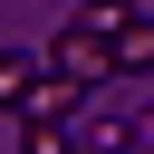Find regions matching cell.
Returning a JSON list of instances; mask_svg holds the SVG:
<instances>
[{"label": "cell", "mask_w": 154, "mask_h": 154, "mask_svg": "<svg viewBox=\"0 0 154 154\" xmlns=\"http://www.w3.org/2000/svg\"><path fill=\"white\" fill-rule=\"evenodd\" d=\"M48 67H67V77H77L87 96H96V87L116 77V48H106V29H87V19H67V29L48 38Z\"/></svg>", "instance_id": "1"}, {"label": "cell", "mask_w": 154, "mask_h": 154, "mask_svg": "<svg viewBox=\"0 0 154 154\" xmlns=\"http://www.w3.org/2000/svg\"><path fill=\"white\" fill-rule=\"evenodd\" d=\"M106 48H116V77H144V67H154V10L135 0V10L116 19V38H106Z\"/></svg>", "instance_id": "2"}, {"label": "cell", "mask_w": 154, "mask_h": 154, "mask_svg": "<svg viewBox=\"0 0 154 154\" xmlns=\"http://www.w3.org/2000/svg\"><path fill=\"white\" fill-rule=\"evenodd\" d=\"M38 67H48V58H29V48H0V116H19V106H29Z\"/></svg>", "instance_id": "3"}, {"label": "cell", "mask_w": 154, "mask_h": 154, "mask_svg": "<svg viewBox=\"0 0 154 154\" xmlns=\"http://www.w3.org/2000/svg\"><path fill=\"white\" fill-rule=\"evenodd\" d=\"M19 154H77V144H67V116H29V144H19Z\"/></svg>", "instance_id": "4"}, {"label": "cell", "mask_w": 154, "mask_h": 154, "mask_svg": "<svg viewBox=\"0 0 154 154\" xmlns=\"http://www.w3.org/2000/svg\"><path fill=\"white\" fill-rule=\"evenodd\" d=\"M135 144H144V154H154V116H144V125H135Z\"/></svg>", "instance_id": "5"}, {"label": "cell", "mask_w": 154, "mask_h": 154, "mask_svg": "<svg viewBox=\"0 0 154 154\" xmlns=\"http://www.w3.org/2000/svg\"><path fill=\"white\" fill-rule=\"evenodd\" d=\"M116 154H135V144H116Z\"/></svg>", "instance_id": "6"}]
</instances>
